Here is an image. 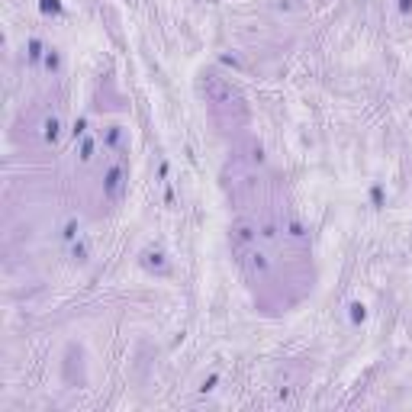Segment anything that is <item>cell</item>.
Segmentation results:
<instances>
[{
    "instance_id": "cell-1",
    "label": "cell",
    "mask_w": 412,
    "mask_h": 412,
    "mask_svg": "<svg viewBox=\"0 0 412 412\" xmlns=\"http://www.w3.org/2000/svg\"><path fill=\"white\" fill-rule=\"evenodd\" d=\"M103 194L109 197V200H119V197L126 194V168L119 165V161H113L107 171H103Z\"/></svg>"
},
{
    "instance_id": "cell-2",
    "label": "cell",
    "mask_w": 412,
    "mask_h": 412,
    "mask_svg": "<svg viewBox=\"0 0 412 412\" xmlns=\"http://www.w3.org/2000/svg\"><path fill=\"white\" fill-rule=\"evenodd\" d=\"M59 135H61V119L59 116H45V123H43V139L45 142H59Z\"/></svg>"
}]
</instances>
